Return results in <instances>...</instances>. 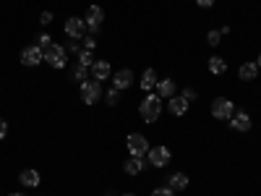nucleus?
Instances as JSON below:
<instances>
[{
  "label": "nucleus",
  "instance_id": "1",
  "mask_svg": "<svg viewBox=\"0 0 261 196\" xmlns=\"http://www.w3.org/2000/svg\"><path fill=\"white\" fill-rule=\"evenodd\" d=\"M139 115H141L144 123L160 120V115H162V97H160L157 92H149V94L141 100V105H139Z\"/></svg>",
  "mask_w": 261,
  "mask_h": 196
},
{
  "label": "nucleus",
  "instance_id": "2",
  "mask_svg": "<svg viewBox=\"0 0 261 196\" xmlns=\"http://www.w3.org/2000/svg\"><path fill=\"white\" fill-rule=\"evenodd\" d=\"M99 97H102V84L97 81V79H86V81H81V100L86 102V105H94V102H99Z\"/></svg>",
  "mask_w": 261,
  "mask_h": 196
},
{
  "label": "nucleus",
  "instance_id": "3",
  "mask_svg": "<svg viewBox=\"0 0 261 196\" xmlns=\"http://www.w3.org/2000/svg\"><path fill=\"white\" fill-rule=\"evenodd\" d=\"M45 60H47V65H53V68H65V63H68V53H65L63 45H50L45 50Z\"/></svg>",
  "mask_w": 261,
  "mask_h": 196
},
{
  "label": "nucleus",
  "instance_id": "4",
  "mask_svg": "<svg viewBox=\"0 0 261 196\" xmlns=\"http://www.w3.org/2000/svg\"><path fill=\"white\" fill-rule=\"evenodd\" d=\"M125 144H128L130 157H144L146 152H149V141H146V136H144V134H128Z\"/></svg>",
  "mask_w": 261,
  "mask_h": 196
},
{
  "label": "nucleus",
  "instance_id": "5",
  "mask_svg": "<svg viewBox=\"0 0 261 196\" xmlns=\"http://www.w3.org/2000/svg\"><path fill=\"white\" fill-rule=\"evenodd\" d=\"M232 113H235V105H232L230 100L217 97V100L212 102V115H214L217 120H230V118H232Z\"/></svg>",
  "mask_w": 261,
  "mask_h": 196
},
{
  "label": "nucleus",
  "instance_id": "6",
  "mask_svg": "<svg viewBox=\"0 0 261 196\" xmlns=\"http://www.w3.org/2000/svg\"><path fill=\"white\" fill-rule=\"evenodd\" d=\"M170 160H172V155H170L167 146H151V149L146 152V162L154 165V167H165Z\"/></svg>",
  "mask_w": 261,
  "mask_h": 196
},
{
  "label": "nucleus",
  "instance_id": "7",
  "mask_svg": "<svg viewBox=\"0 0 261 196\" xmlns=\"http://www.w3.org/2000/svg\"><path fill=\"white\" fill-rule=\"evenodd\" d=\"M42 60H45V50L39 45H29V47L21 50V63L24 65H39Z\"/></svg>",
  "mask_w": 261,
  "mask_h": 196
},
{
  "label": "nucleus",
  "instance_id": "8",
  "mask_svg": "<svg viewBox=\"0 0 261 196\" xmlns=\"http://www.w3.org/2000/svg\"><path fill=\"white\" fill-rule=\"evenodd\" d=\"M65 34H68L71 39H84L86 37V21L84 18H68L65 21Z\"/></svg>",
  "mask_w": 261,
  "mask_h": 196
},
{
  "label": "nucleus",
  "instance_id": "9",
  "mask_svg": "<svg viewBox=\"0 0 261 196\" xmlns=\"http://www.w3.org/2000/svg\"><path fill=\"white\" fill-rule=\"evenodd\" d=\"M230 128H235V131H251V115L246 113V110H235L232 113V118H230Z\"/></svg>",
  "mask_w": 261,
  "mask_h": 196
},
{
  "label": "nucleus",
  "instance_id": "10",
  "mask_svg": "<svg viewBox=\"0 0 261 196\" xmlns=\"http://www.w3.org/2000/svg\"><path fill=\"white\" fill-rule=\"evenodd\" d=\"M130 79H134V74H130L128 68H120V71L113 74V86L123 92V89H128V86H130Z\"/></svg>",
  "mask_w": 261,
  "mask_h": 196
},
{
  "label": "nucleus",
  "instance_id": "11",
  "mask_svg": "<svg viewBox=\"0 0 261 196\" xmlns=\"http://www.w3.org/2000/svg\"><path fill=\"white\" fill-rule=\"evenodd\" d=\"M188 105H191V102H188L183 94H180V97H170V105H167V107H170V115H186V113H188Z\"/></svg>",
  "mask_w": 261,
  "mask_h": 196
},
{
  "label": "nucleus",
  "instance_id": "12",
  "mask_svg": "<svg viewBox=\"0 0 261 196\" xmlns=\"http://www.w3.org/2000/svg\"><path fill=\"white\" fill-rule=\"evenodd\" d=\"M92 79H97L99 84L110 79V63H107V60H97L92 65Z\"/></svg>",
  "mask_w": 261,
  "mask_h": 196
},
{
  "label": "nucleus",
  "instance_id": "13",
  "mask_svg": "<svg viewBox=\"0 0 261 196\" xmlns=\"http://www.w3.org/2000/svg\"><path fill=\"white\" fill-rule=\"evenodd\" d=\"M157 94H160L162 100L175 97V81H172V79H160V81H157Z\"/></svg>",
  "mask_w": 261,
  "mask_h": 196
},
{
  "label": "nucleus",
  "instance_id": "14",
  "mask_svg": "<svg viewBox=\"0 0 261 196\" xmlns=\"http://www.w3.org/2000/svg\"><path fill=\"white\" fill-rule=\"evenodd\" d=\"M18 183L21 186H27V188H34V186H39V173L37 170H21V176H18Z\"/></svg>",
  "mask_w": 261,
  "mask_h": 196
},
{
  "label": "nucleus",
  "instance_id": "15",
  "mask_svg": "<svg viewBox=\"0 0 261 196\" xmlns=\"http://www.w3.org/2000/svg\"><path fill=\"white\" fill-rule=\"evenodd\" d=\"M146 167V162H144V157H130V160H125L123 162V170L128 173V176H139V173Z\"/></svg>",
  "mask_w": 261,
  "mask_h": 196
},
{
  "label": "nucleus",
  "instance_id": "16",
  "mask_svg": "<svg viewBox=\"0 0 261 196\" xmlns=\"http://www.w3.org/2000/svg\"><path fill=\"white\" fill-rule=\"evenodd\" d=\"M157 74H154V68H146L144 71V76H141V89L144 92H151V89H157Z\"/></svg>",
  "mask_w": 261,
  "mask_h": 196
},
{
  "label": "nucleus",
  "instance_id": "17",
  "mask_svg": "<svg viewBox=\"0 0 261 196\" xmlns=\"http://www.w3.org/2000/svg\"><path fill=\"white\" fill-rule=\"evenodd\" d=\"M86 24H99L102 27V21H105V11L99 6H89V11H86Z\"/></svg>",
  "mask_w": 261,
  "mask_h": 196
},
{
  "label": "nucleus",
  "instance_id": "18",
  "mask_svg": "<svg viewBox=\"0 0 261 196\" xmlns=\"http://www.w3.org/2000/svg\"><path fill=\"white\" fill-rule=\"evenodd\" d=\"M238 76H241L243 81L256 79V76H258V65H256V63H243L241 68H238Z\"/></svg>",
  "mask_w": 261,
  "mask_h": 196
},
{
  "label": "nucleus",
  "instance_id": "19",
  "mask_svg": "<svg viewBox=\"0 0 261 196\" xmlns=\"http://www.w3.org/2000/svg\"><path fill=\"white\" fill-rule=\"evenodd\" d=\"M170 188L172 191H183V188H188V176L186 173H175V176H170Z\"/></svg>",
  "mask_w": 261,
  "mask_h": 196
},
{
  "label": "nucleus",
  "instance_id": "20",
  "mask_svg": "<svg viewBox=\"0 0 261 196\" xmlns=\"http://www.w3.org/2000/svg\"><path fill=\"white\" fill-rule=\"evenodd\" d=\"M209 71L214 74V76H220V74H225L227 71V63H225V58H209Z\"/></svg>",
  "mask_w": 261,
  "mask_h": 196
},
{
  "label": "nucleus",
  "instance_id": "21",
  "mask_svg": "<svg viewBox=\"0 0 261 196\" xmlns=\"http://www.w3.org/2000/svg\"><path fill=\"white\" fill-rule=\"evenodd\" d=\"M71 79H73V81H79V84H81V81H86V79H89V68H84V65H79V63H76L73 68H71Z\"/></svg>",
  "mask_w": 261,
  "mask_h": 196
},
{
  "label": "nucleus",
  "instance_id": "22",
  "mask_svg": "<svg viewBox=\"0 0 261 196\" xmlns=\"http://www.w3.org/2000/svg\"><path fill=\"white\" fill-rule=\"evenodd\" d=\"M105 102L110 105V107H115V105L120 102V89H115V86H110V89H107V94H105Z\"/></svg>",
  "mask_w": 261,
  "mask_h": 196
},
{
  "label": "nucleus",
  "instance_id": "23",
  "mask_svg": "<svg viewBox=\"0 0 261 196\" xmlns=\"http://www.w3.org/2000/svg\"><path fill=\"white\" fill-rule=\"evenodd\" d=\"M79 65H84V68H92V65H94L92 50H81V53H79Z\"/></svg>",
  "mask_w": 261,
  "mask_h": 196
},
{
  "label": "nucleus",
  "instance_id": "24",
  "mask_svg": "<svg viewBox=\"0 0 261 196\" xmlns=\"http://www.w3.org/2000/svg\"><path fill=\"white\" fill-rule=\"evenodd\" d=\"M220 39H222V34H220V32H214V29L206 34V42H209L212 47H217V45H220Z\"/></svg>",
  "mask_w": 261,
  "mask_h": 196
},
{
  "label": "nucleus",
  "instance_id": "25",
  "mask_svg": "<svg viewBox=\"0 0 261 196\" xmlns=\"http://www.w3.org/2000/svg\"><path fill=\"white\" fill-rule=\"evenodd\" d=\"M37 45H39L42 50H47V47L53 45V39H50V34H39V37H37Z\"/></svg>",
  "mask_w": 261,
  "mask_h": 196
},
{
  "label": "nucleus",
  "instance_id": "26",
  "mask_svg": "<svg viewBox=\"0 0 261 196\" xmlns=\"http://www.w3.org/2000/svg\"><path fill=\"white\" fill-rule=\"evenodd\" d=\"M151 196H175V191H172L170 186L167 188H154V191H151Z\"/></svg>",
  "mask_w": 261,
  "mask_h": 196
},
{
  "label": "nucleus",
  "instance_id": "27",
  "mask_svg": "<svg viewBox=\"0 0 261 196\" xmlns=\"http://www.w3.org/2000/svg\"><path fill=\"white\" fill-rule=\"evenodd\" d=\"M65 53H76V55H79V53H81V47H79V39H71L68 45H65Z\"/></svg>",
  "mask_w": 261,
  "mask_h": 196
},
{
  "label": "nucleus",
  "instance_id": "28",
  "mask_svg": "<svg viewBox=\"0 0 261 196\" xmlns=\"http://www.w3.org/2000/svg\"><path fill=\"white\" fill-rule=\"evenodd\" d=\"M97 47V39L94 37H84V50H94Z\"/></svg>",
  "mask_w": 261,
  "mask_h": 196
},
{
  "label": "nucleus",
  "instance_id": "29",
  "mask_svg": "<svg viewBox=\"0 0 261 196\" xmlns=\"http://www.w3.org/2000/svg\"><path fill=\"white\" fill-rule=\"evenodd\" d=\"M53 18H55V16H53L50 11H45V13H42V16H39V21H42V24H45V27L50 24V21H53Z\"/></svg>",
  "mask_w": 261,
  "mask_h": 196
},
{
  "label": "nucleus",
  "instance_id": "30",
  "mask_svg": "<svg viewBox=\"0 0 261 196\" xmlns=\"http://www.w3.org/2000/svg\"><path fill=\"white\" fill-rule=\"evenodd\" d=\"M183 97H186L188 102H193V100H196V97H199V94H196V92L191 89V86H188V89H183Z\"/></svg>",
  "mask_w": 261,
  "mask_h": 196
},
{
  "label": "nucleus",
  "instance_id": "31",
  "mask_svg": "<svg viewBox=\"0 0 261 196\" xmlns=\"http://www.w3.org/2000/svg\"><path fill=\"white\" fill-rule=\"evenodd\" d=\"M6 134H8V123L0 120V139H6Z\"/></svg>",
  "mask_w": 261,
  "mask_h": 196
},
{
  "label": "nucleus",
  "instance_id": "32",
  "mask_svg": "<svg viewBox=\"0 0 261 196\" xmlns=\"http://www.w3.org/2000/svg\"><path fill=\"white\" fill-rule=\"evenodd\" d=\"M196 3H199L201 8H212V6H214V0H196Z\"/></svg>",
  "mask_w": 261,
  "mask_h": 196
},
{
  "label": "nucleus",
  "instance_id": "33",
  "mask_svg": "<svg viewBox=\"0 0 261 196\" xmlns=\"http://www.w3.org/2000/svg\"><path fill=\"white\" fill-rule=\"evenodd\" d=\"M86 29H89V34H97L102 27H99V24H86Z\"/></svg>",
  "mask_w": 261,
  "mask_h": 196
},
{
  "label": "nucleus",
  "instance_id": "34",
  "mask_svg": "<svg viewBox=\"0 0 261 196\" xmlns=\"http://www.w3.org/2000/svg\"><path fill=\"white\" fill-rule=\"evenodd\" d=\"M256 65H258V68H261V53H258V63H256Z\"/></svg>",
  "mask_w": 261,
  "mask_h": 196
},
{
  "label": "nucleus",
  "instance_id": "35",
  "mask_svg": "<svg viewBox=\"0 0 261 196\" xmlns=\"http://www.w3.org/2000/svg\"><path fill=\"white\" fill-rule=\"evenodd\" d=\"M105 196H115V193H110V191H107V193H105Z\"/></svg>",
  "mask_w": 261,
  "mask_h": 196
},
{
  "label": "nucleus",
  "instance_id": "36",
  "mask_svg": "<svg viewBox=\"0 0 261 196\" xmlns=\"http://www.w3.org/2000/svg\"><path fill=\"white\" fill-rule=\"evenodd\" d=\"M11 196H24V193H11Z\"/></svg>",
  "mask_w": 261,
  "mask_h": 196
},
{
  "label": "nucleus",
  "instance_id": "37",
  "mask_svg": "<svg viewBox=\"0 0 261 196\" xmlns=\"http://www.w3.org/2000/svg\"><path fill=\"white\" fill-rule=\"evenodd\" d=\"M123 196H134V193H123Z\"/></svg>",
  "mask_w": 261,
  "mask_h": 196
}]
</instances>
